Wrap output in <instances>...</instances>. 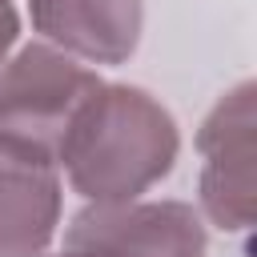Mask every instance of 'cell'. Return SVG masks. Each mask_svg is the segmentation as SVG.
I'll return each instance as SVG.
<instances>
[{
    "mask_svg": "<svg viewBox=\"0 0 257 257\" xmlns=\"http://www.w3.org/2000/svg\"><path fill=\"white\" fill-rule=\"evenodd\" d=\"M0 4H8V0H0Z\"/></svg>",
    "mask_w": 257,
    "mask_h": 257,
    "instance_id": "9c48e42d",
    "label": "cell"
},
{
    "mask_svg": "<svg viewBox=\"0 0 257 257\" xmlns=\"http://www.w3.org/2000/svg\"><path fill=\"white\" fill-rule=\"evenodd\" d=\"M16 36H20V16H16V8H12V4H0V64L8 60V52H12Z\"/></svg>",
    "mask_w": 257,
    "mask_h": 257,
    "instance_id": "52a82bcc",
    "label": "cell"
},
{
    "mask_svg": "<svg viewBox=\"0 0 257 257\" xmlns=\"http://www.w3.org/2000/svg\"><path fill=\"white\" fill-rule=\"evenodd\" d=\"M44 44L88 64H124L141 44V0H28Z\"/></svg>",
    "mask_w": 257,
    "mask_h": 257,
    "instance_id": "5b68a950",
    "label": "cell"
},
{
    "mask_svg": "<svg viewBox=\"0 0 257 257\" xmlns=\"http://www.w3.org/2000/svg\"><path fill=\"white\" fill-rule=\"evenodd\" d=\"M100 84L88 64L60 48L24 44L0 64V141L56 165L76 112Z\"/></svg>",
    "mask_w": 257,
    "mask_h": 257,
    "instance_id": "7a4b0ae2",
    "label": "cell"
},
{
    "mask_svg": "<svg viewBox=\"0 0 257 257\" xmlns=\"http://www.w3.org/2000/svg\"><path fill=\"white\" fill-rule=\"evenodd\" d=\"M181 133L173 112L137 84H100L76 112L56 169L88 205H120L173 173Z\"/></svg>",
    "mask_w": 257,
    "mask_h": 257,
    "instance_id": "6da1fadb",
    "label": "cell"
},
{
    "mask_svg": "<svg viewBox=\"0 0 257 257\" xmlns=\"http://www.w3.org/2000/svg\"><path fill=\"white\" fill-rule=\"evenodd\" d=\"M64 249L96 257H205V225L185 201L88 205L64 229Z\"/></svg>",
    "mask_w": 257,
    "mask_h": 257,
    "instance_id": "3957f363",
    "label": "cell"
},
{
    "mask_svg": "<svg viewBox=\"0 0 257 257\" xmlns=\"http://www.w3.org/2000/svg\"><path fill=\"white\" fill-rule=\"evenodd\" d=\"M60 225V169L0 141V257H44Z\"/></svg>",
    "mask_w": 257,
    "mask_h": 257,
    "instance_id": "8992f818",
    "label": "cell"
},
{
    "mask_svg": "<svg viewBox=\"0 0 257 257\" xmlns=\"http://www.w3.org/2000/svg\"><path fill=\"white\" fill-rule=\"evenodd\" d=\"M253 80L229 88L197 133L201 165V209L225 233L253 225Z\"/></svg>",
    "mask_w": 257,
    "mask_h": 257,
    "instance_id": "277c9868",
    "label": "cell"
},
{
    "mask_svg": "<svg viewBox=\"0 0 257 257\" xmlns=\"http://www.w3.org/2000/svg\"><path fill=\"white\" fill-rule=\"evenodd\" d=\"M56 257H96V253H76V249H64V253H56Z\"/></svg>",
    "mask_w": 257,
    "mask_h": 257,
    "instance_id": "ba28073f",
    "label": "cell"
}]
</instances>
